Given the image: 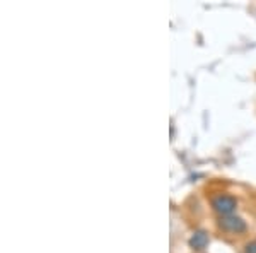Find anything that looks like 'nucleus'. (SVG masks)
<instances>
[{"mask_svg": "<svg viewBox=\"0 0 256 253\" xmlns=\"http://www.w3.org/2000/svg\"><path fill=\"white\" fill-rule=\"evenodd\" d=\"M207 243H208V238L205 233H196L190 239V244H192L193 248H196V250H204V248L207 246Z\"/></svg>", "mask_w": 256, "mask_h": 253, "instance_id": "7ed1b4c3", "label": "nucleus"}, {"mask_svg": "<svg viewBox=\"0 0 256 253\" xmlns=\"http://www.w3.org/2000/svg\"><path fill=\"white\" fill-rule=\"evenodd\" d=\"M212 205L218 214L229 215L234 209H236V198L230 197V195H217V197L212 200Z\"/></svg>", "mask_w": 256, "mask_h": 253, "instance_id": "f03ea898", "label": "nucleus"}, {"mask_svg": "<svg viewBox=\"0 0 256 253\" xmlns=\"http://www.w3.org/2000/svg\"><path fill=\"white\" fill-rule=\"evenodd\" d=\"M244 253H256V239H254V241H251V243L246 244Z\"/></svg>", "mask_w": 256, "mask_h": 253, "instance_id": "20e7f679", "label": "nucleus"}, {"mask_svg": "<svg viewBox=\"0 0 256 253\" xmlns=\"http://www.w3.org/2000/svg\"><path fill=\"white\" fill-rule=\"evenodd\" d=\"M220 227L227 233H232V234H239V233H244L246 231V222L242 221L241 217H236V215H226V217H220Z\"/></svg>", "mask_w": 256, "mask_h": 253, "instance_id": "f257e3e1", "label": "nucleus"}]
</instances>
